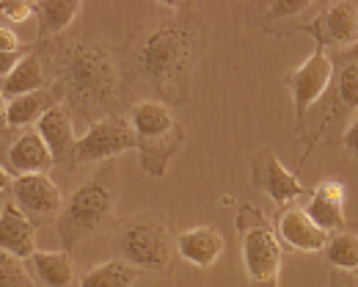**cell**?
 Listing matches in <instances>:
<instances>
[{
	"label": "cell",
	"instance_id": "d6a6232c",
	"mask_svg": "<svg viewBox=\"0 0 358 287\" xmlns=\"http://www.w3.org/2000/svg\"><path fill=\"white\" fill-rule=\"evenodd\" d=\"M11 186H14V177L0 166V193H8L11 191Z\"/></svg>",
	"mask_w": 358,
	"mask_h": 287
},
{
	"label": "cell",
	"instance_id": "ba28073f",
	"mask_svg": "<svg viewBox=\"0 0 358 287\" xmlns=\"http://www.w3.org/2000/svg\"><path fill=\"white\" fill-rule=\"evenodd\" d=\"M130 149H135V136L133 130H130L127 116H122V113L105 116V119L89 125V130L78 139L75 158H72V169L86 166V163L116 160L119 155H124Z\"/></svg>",
	"mask_w": 358,
	"mask_h": 287
},
{
	"label": "cell",
	"instance_id": "4316f807",
	"mask_svg": "<svg viewBox=\"0 0 358 287\" xmlns=\"http://www.w3.org/2000/svg\"><path fill=\"white\" fill-rule=\"evenodd\" d=\"M0 14L11 22H25L36 14L34 0H0Z\"/></svg>",
	"mask_w": 358,
	"mask_h": 287
},
{
	"label": "cell",
	"instance_id": "ffe728a7",
	"mask_svg": "<svg viewBox=\"0 0 358 287\" xmlns=\"http://www.w3.org/2000/svg\"><path fill=\"white\" fill-rule=\"evenodd\" d=\"M28 271L36 287H78L75 260L69 251H36L28 260Z\"/></svg>",
	"mask_w": 358,
	"mask_h": 287
},
{
	"label": "cell",
	"instance_id": "6da1fadb",
	"mask_svg": "<svg viewBox=\"0 0 358 287\" xmlns=\"http://www.w3.org/2000/svg\"><path fill=\"white\" fill-rule=\"evenodd\" d=\"M210 45V28L193 6H177V11L146 20L127 31L119 48L122 94L133 86H146L152 99L169 108L190 102V83L199 58Z\"/></svg>",
	"mask_w": 358,
	"mask_h": 287
},
{
	"label": "cell",
	"instance_id": "3957f363",
	"mask_svg": "<svg viewBox=\"0 0 358 287\" xmlns=\"http://www.w3.org/2000/svg\"><path fill=\"white\" fill-rule=\"evenodd\" d=\"M119 196H122V172L116 160L99 163V169L89 180L75 188L69 202H64V210L52 224L61 240V248L72 254L94 232L110 227L116 221Z\"/></svg>",
	"mask_w": 358,
	"mask_h": 287
},
{
	"label": "cell",
	"instance_id": "1f68e13d",
	"mask_svg": "<svg viewBox=\"0 0 358 287\" xmlns=\"http://www.w3.org/2000/svg\"><path fill=\"white\" fill-rule=\"evenodd\" d=\"M336 61H342V64H350V61H356V64H358V45H356V48H350V50H345V52H336L334 64H336Z\"/></svg>",
	"mask_w": 358,
	"mask_h": 287
},
{
	"label": "cell",
	"instance_id": "9c48e42d",
	"mask_svg": "<svg viewBox=\"0 0 358 287\" xmlns=\"http://www.w3.org/2000/svg\"><path fill=\"white\" fill-rule=\"evenodd\" d=\"M0 166L17 180L28 174H47L55 160L36 133V127H3L0 130Z\"/></svg>",
	"mask_w": 358,
	"mask_h": 287
},
{
	"label": "cell",
	"instance_id": "4dcf8cb0",
	"mask_svg": "<svg viewBox=\"0 0 358 287\" xmlns=\"http://www.w3.org/2000/svg\"><path fill=\"white\" fill-rule=\"evenodd\" d=\"M328 287H358V279L350 276V274H342V271H334L331 274V282Z\"/></svg>",
	"mask_w": 358,
	"mask_h": 287
},
{
	"label": "cell",
	"instance_id": "52a82bcc",
	"mask_svg": "<svg viewBox=\"0 0 358 287\" xmlns=\"http://www.w3.org/2000/svg\"><path fill=\"white\" fill-rule=\"evenodd\" d=\"M334 58L328 50L314 48L295 69L284 75V83L292 94V108H295V122L303 125V119L312 113V108L325 97V92L334 83Z\"/></svg>",
	"mask_w": 358,
	"mask_h": 287
},
{
	"label": "cell",
	"instance_id": "8992f818",
	"mask_svg": "<svg viewBox=\"0 0 358 287\" xmlns=\"http://www.w3.org/2000/svg\"><path fill=\"white\" fill-rule=\"evenodd\" d=\"M240 232V254L254 287H278L281 279V240L275 227L257 204H240L234 216Z\"/></svg>",
	"mask_w": 358,
	"mask_h": 287
},
{
	"label": "cell",
	"instance_id": "277c9868",
	"mask_svg": "<svg viewBox=\"0 0 358 287\" xmlns=\"http://www.w3.org/2000/svg\"><path fill=\"white\" fill-rule=\"evenodd\" d=\"M110 246L116 257L130 262L138 274H166L177 251L169 218L155 210L116 218L110 224Z\"/></svg>",
	"mask_w": 358,
	"mask_h": 287
},
{
	"label": "cell",
	"instance_id": "836d02e7",
	"mask_svg": "<svg viewBox=\"0 0 358 287\" xmlns=\"http://www.w3.org/2000/svg\"><path fill=\"white\" fill-rule=\"evenodd\" d=\"M6 105H8V99L3 97V89H0V130L6 127Z\"/></svg>",
	"mask_w": 358,
	"mask_h": 287
},
{
	"label": "cell",
	"instance_id": "44dd1931",
	"mask_svg": "<svg viewBox=\"0 0 358 287\" xmlns=\"http://www.w3.org/2000/svg\"><path fill=\"white\" fill-rule=\"evenodd\" d=\"M58 102H64V97L55 83H50L34 94L14 97L6 105V127H36V122Z\"/></svg>",
	"mask_w": 358,
	"mask_h": 287
},
{
	"label": "cell",
	"instance_id": "2e32d148",
	"mask_svg": "<svg viewBox=\"0 0 358 287\" xmlns=\"http://www.w3.org/2000/svg\"><path fill=\"white\" fill-rule=\"evenodd\" d=\"M0 251L28 262L39 248H36V227L34 221L11 202L6 199L3 202V210H0Z\"/></svg>",
	"mask_w": 358,
	"mask_h": 287
},
{
	"label": "cell",
	"instance_id": "f1b7e54d",
	"mask_svg": "<svg viewBox=\"0 0 358 287\" xmlns=\"http://www.w3.org/2000/svg\"><path fill=\"white\" fill-rule=\"evenodd\" d=\"M25 52H28V45L20 50V52H0V80H3L14 66H17V61H20Z\"/></svg>",
	"mask_w": 358,
	"mask_h": 287
},
{
	"label": "cell",
	"instance_id": "d6986e66",
	"mask_svg": "<svg viewBox=\"0 0 358 287\" xmlns=\"http://www.w3.org/2000/svg\"><path fill=\"white\" fill-rule=\"evenodd\" d=\"M36 8V42H52L64 36L72 22L80 17L83 3L80 0H34Z\"/></svg>",
	"mask_w": 358,
	"mask_h": 287
},
{
	"label": "cell",
	"instance_id": "9a60e30c",
	"mask_svg": "<svg viewBox=\"0 0 358 287\" xmlns=\"http://www.w3.org/2000/svg\"><path fill=\"white\" fill-rule=\"evenodd\" d=\"M275 235L284 246H289L292 251H301V254H317L328 243V232H322L309 218V213L298 204L281 207V213L275 218Z\"/></svg>",
	"mask_w": 358,
	"mask_h": 287
},
{
	"label": "cell",
	"instance_id": "83f0119b",
	"mask_svg": "<svg viewBox=\"0 0 358 287\" xmlns=\"http://www.w3.org/2000/svg\"><path fill=\"white\" fill-rule=\"evenodd\" d=\"M22 48H25V45L20 42V36H17L11 28L0 25V52H20Z\"/></svg>",
	"mask_w": 358,
	"mask_h": 287
},
{
	"label": "cell",
	"instance_id": "4fadbf2b",
	"mask_svg": "<svg viewBox=\"0 0 358 287\" xmlns=\"http://www.w3.org/2000/svg\"><path fill=\"white\" fill-rule=\"evenodd\" d=\"M345 199H348L345 183H339V180H322L309 193V202H306L303 210L309 213V218H312L322 232L336 235V232L350 230L348 213H345Z\"/></svg>",
	"mask_w": 358,
	"mask_h": 287
},
{
	"label": "cell",
	"instance_id": "7a4b0ae2",
	"mask_svg": "<svg viewBox=\"0 0 358 287\" xmlns=\"http://www.w3.org/2000/svg\"><path fill=\"white\" fill-rule=\"evenodd\" d=\"M39 52L52 75L50 83L61 89L72 119L94 125L105 116L122 113L124 94L119 58L102 42L86 36H58L52 42H42Z\"/></svg>",
	"mask_w": 358,
	"mask_h": 287
},
{
	"label": "cell",
	"instance_id": "ac0fdd59",
	"mask_svg": "<svg viewBox=\"0 0 358 287\" xmlns=\"http://www.w3.org/2000/svg\"><path fill=\"white\" fill-rule=\"evenodd\" d=\"M45 86H50L45 61H42L39 45L34 42V45H28V52L17 61V66L0 80V89H3L6 99H14V97L34 94V92H39Z\"/></svg>",
	"mask_w": 358,
	"mask_h": 287
},
{
	"label": "cell",
	"instance_id": "30bf717a",
	"mask_svg": "<svg viewBox=\"0 0 358 287\" xmlns=\"http://www.w3.org/2000/svg\"><path fill=\"white\" fill-rule=\"evenodd\" d=\"M309 34L314 48H336L339 52L358 45V0H336L328 3L325 11H320L314 20L301 22L292 34Z\"/></svg>",
	"mask_w": 358,
	"mask_h": 287
},
{
	"label": "cell",
	"instance_id": "7c38bea8",
	"mask_svg": "<svg viewBox=\"0 0 358 287\" xmlns=\"http://www.w3.org/2000/svg\"><path fill=\"white\" fill-rule=\"evenodd\" d=\"M251 183H254V188L268 193L278 207L295 204L301 196H306V188L301 186V180L278 160V155L270 146H262L251 155Z\"/></svg>",
	"mask_w": 358,
	"mask_h": 287
},
{
	"label": "cell",
	"instance_id": "5bb4252c",
	"mask_svg": "<svg viewBox=\"0 0 358 287\" xmlns=\"http://www.w3.org/2000/svg\"><path fill=\"white\" fill-rule=\"evenodd\" d=\"M36 133L42 136L47 144L52 160L58 169L72 172V158H75V146H78V136H75V125H72V113L66 111L64 102L52 105L45 116L36 122Z\"/></svg>",
	"mask_w": 358,
	"mask_h": 287
},
{
	"label": "cell",
	"instance_id": "5b68a950",
	"mask_svg": "<svg viewBox=\"0 0 358 287\" xmlns=\"http://www.w3.org/2000/svg\"><path fill=\"white\" fill-rule=\"evenodd\" d=\"M130 130L135 136V149L141 155V169L149 177H166L174 158L185 146V127L160 99L143 97L127 113Z\"/></svg>",
	"mask_w": 358,
	"mask_h": 287
},
{
	"label": "cell",
	"instance_id": "8fae6325",
	"mask_svg": "<svg viewBox=\"0 0 358 287\" xmlns=\"http://www.w3.org/2000/svg\"><path fill=\"white\" fill-rule=\"evenodd\" d=\"M8 199L34 221V227L39 224H55L61 210H64V196L61 188L47 177V174H28V177H17Z\"/></svg>",
	"mask_w": 358,
	"mask_h": 287
},
{
	"label": "cell",
	"instance_id": "d4e9b609",
	"mask_svg": "<svg viewBox=\"0 0 358 287\" xmlns=\"http://www.w3.org/2000/svg\"><path fill=\"white\" fill-rule=\"evenodd\" d=\"M0 287H36V282L22 260L0 251Z\"/></svg>",
	"mask_w": 358,
	"mask_h": 287
},
{
	"label": "cell",
	"instance_id": "7402d4cb",
	"mask_svg": "<svg viewBox=\"0 0 358 287\" xmlns=\"http://www.w3.org/2000/svg\"><path fill=\"white\" fill-rule=\"evenodd\" d=\"M259 11H251L245 3H234V14L245 11V25H259L270 31L273 22H284V20H298L303 14H309L314 8L312 0H273V3H251Z\"/></svg>",
	"mask_w": 358,
	"mask_h": 287
},
{
	"label": "cell",
	"instance_id": "cb8c5ba5",
	"mask_svg": "<svg viewBox=\"0 0 358 287\" xmlns=\"http://www.w3.org/2000/svg\"><path fill=\"white\" fill-rule=\"evenodd\" d=\"M328 265L342 274H356L358 271V232L345 230L336 235H328V243L322 248Z\"/></svg>",
	"mask_w": 358,
	"mask_h": 287
},
{
	"label": "cell",
	"instance_id": "f546056e",
	"mask_svg": "<svg viewBox=\"0 0 358 287\" xmlns=\"http://www.w3.org/2000/svg\"><path fill=\"white\" fill-rule=\"evenodd\" d=\"M342 144H345V149L350 152V155H356L358 158V116L345 127V136H342Z\"/></svg>",
	"mask_w": 358,
	"mask_h": 287
},
{
	"label": "cell",
	"instance_id": "e0dca14e",
	"mask_svg": "<svg viewBox=\"0 0 358 287\" xmlns=\"http://www.w3.org/2000/svg\"><path fill=\"white\" fill-rule=\"evenodd\" d=\"M224 251L226 240L215 227H190L177 235V254L196 268H213Z\"/></svg>",
	"mask_w": 358,
	"mask_h": 287
},
{
	"label": "cell",
	"instance_id": "484cf974",
	"mask_svg": "<svg viewBox=\"0 0 358 287\" xmlns=\"http://www.w3.org/2000/svg\"><path fill=\"white\" fill-rule=\"evenodd\" d=\"M336 97H339V105H342V108H348V111H356L358 108V64L356 61L339 66Z\"/></svg>",
	"mask_w": 358,
	"mask_h": 287
},
{
	"label": "cell",
	"instance_id": "603a6c76",
	"mask_svg": "<svg viewBox=\"0 0 358 287\" xmlns=\"http://www.w3.org/2000/svg\"><path fill=\"white\" fill-rule=\"evenodd\" d=\"M138 276L141 274L130 262L110 257V260H102V262L86 268L78 279V287H135Z\"/></svg>",
	"mask_w": 358,
	"mask_h": 287
}]
</instances>
